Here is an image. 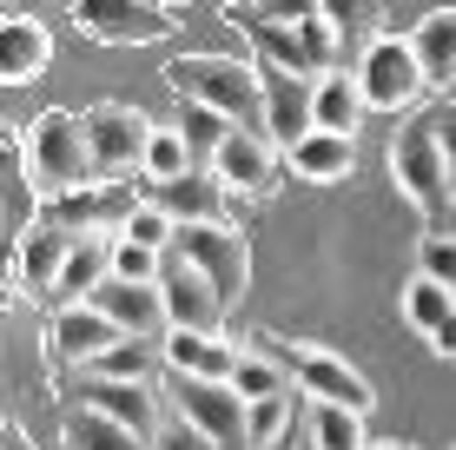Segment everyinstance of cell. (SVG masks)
Listing matches in <instances>:
<instances>
[{
    "label": "cell",
    "mask_w": 456,
    "mask_h": 450,
    "mask_svg": "<svg viewBox=\"0 0 456 450\" xmlns=\"http://www.w3.org/2000/svg\"><path fill=\"white\" fill-rule=\"evenodd\" d=\"M93 378H119V384H152L166 371V338H119L106 358L86 364Z\"/></svg>",
    "instance_id": "cell-24"
},
{
    "label": "cell",
    "mask_w": 456,
    "mask_h": 450,
    "mask_svg": "<svg viewBox=\"0 0 456 450\" xmlns=\"http://www.w3.org/2000/svg\"><path fill=\"white\" fill-rule=\"evenodd\" d=\"M119 338L126 331L100 312V305H60L53 324H46V358H53L60 371H86L93 358H106Z\"/></svg>",
    "instance_id": "cell-11"
},
{
    "label": "cell",
    "mask_w": 456,
    "mask_h": 450,
    "mask_svg": "<svg viewBox=\"0 0 456 450\" xmlns=\"http://www.w3.org/2000/svg\"><path fill=\"white\" fill-rule=\"evenodd\" d=\"M351 166H357V146L344 133H305L285 152V173L305 185H338V179H351Z\"/></svg>",
    "instance_id": "cell-20"
},
{
    "label": "cell",
    "mask_w": 456,
    "mask_h": 450,
    "mask_svg": "<svg viewBox=\"0 0 456 450\" xmlns=\"http://www.w3.org/2000/svg\"><path fill=\"white\" fill-rule=\"evenodd\" d=\"M364 86H357V73H324L318 80V100H311V113H318V133H344L351 139L357 133V119H364Z\"/></svg>",
    "instance_id": "cell-23"
},
{
    "label": "cell",
    "mask_w": 456,
    "mask_h": 450,
    "mask_svg": "<svg viewBox=\"0 0 456 450\" xmlns=\"http://www.w3.org/2000/svg\"><path fill=\"white\" fill-rule=\"evenodd\" d=\"M20 160H27V179L40 185V199H67L80 185H100L93 179V146H86V113H40L20 139Z\"/></svg>",
    "instance_id": "cell-2"
},
{
    "label": "cell",
    "mask_w": 456,
    "mask_h": 450,
    "mask_svg": "<svg viewBox=\"0 0 456 450\" xmlns=\"http://www.w3.org/2000/svg\"><path fill=\"white\" fill-rule=\"evenodd\" d=\"M364 450H423V444H364Z\"/></svg>",
    "instance_id": "cell-42"
},
{
    "label": "cell",
    "mask_w": 456,
    "mask_h": 450,
    "mask_svg": "<svg viewBox=\"0 0 456 450\" xmlns=\"http://www.w3.org/2000/svg\"><path fill=\"white\" fill-rule=\"evenodd\" d=\"M411 46L430 80H456V7H436L411 27Z\"/></svg>",
    "instance_id": "cell-25"
},
{
    "label": "cell",
    "mask_w": 456,
    "mask_h": 450,
    "mask_svg": "<svg viewBox=\"0 0 456 450\" xmlns=\"http://www.w3.org/2000/svg\"><path fill=\"white\" fill-rule=\"evenodd\" d=\"M245 345L272 351V358L291 371V384H297L305 397H318V405H344V411H370V405H377V391H370L364 371L344 364L338 351H324V345H305V338H272V331H251Z\"/></svg>",
    "instance_id": "cell-3"
},
{
    "label": "cell",
    "mask_w": 456,
    "mask_h": 450,
    "mask_svg": "<svg viewBox=\"0 0 456 450\" xmlns=\"http://www.w3.org/2000/svg\"><path fill=\"white\" fill-rule=\"evenodd\" d=\"M351 73H357V86H364V100L377 106V113H403V106L430 86V73H423L411 34H377L364 53H357Z\"/></svg>",
    "instance_id": "cell-7"
},
{
    "label": "cell",
    "mask_w": 456,
    "mask_h": 450,
    "mask_svg": "<svg viewBox=\"0 0 456 450\" xmlns=\"http://www.w3.org/2000/svg\"><path fill=\"white\" fill-rule=\"evenodd\" d=\"M73 20L100 46H152L172 34V7L159 0H73Z\"/></svg>",
    "instance_id": "cell-9"
},
{
    "label": "cell",
    "mask_w": 456,
    "mask_h": 450,
    "mask_svg": "<svg viewBox=\"0 0 456 450\" xmlns=\"http://www.w3.org/2000/svg\"><path fill=\"white\" fill-rule=\"evenodd\" d=\"M430 127H436V139H444V160H450V179H456V100L430 106Z\"/></svg>",
    "instance_id": "cell-38"
},
{
    "label": "cell",
    "mask_w": 456,
    "mask_h": 450,
    "mask_svg": "<svg viewBox=\"0 0 456 450\" xmlns=\"http://www.w3.org/2000/svg\"><path fill=\"white\" fill-rule=\"evenodd\" d=\"M232 384H239V397L245 405H258V397H285V391H297L291 384V371L272 358V351H258V345H245V358H239V371H232Z\"/></svg>",
    "instance_id": "cell-27"
},
{
    "label": "cell",
    "mask_w": 456,
    "mask_h": 450,
    "mask_svg": "<svg viewBox=\"0 0 456 450\" xmlns=\"http://www.w3.org/2000/svg\"><path fill=\"white\" fill-rule=\"evenodd\" d=\"M152 119L126 100H93L86 106V146H93V179L100 185H126L146 179V146H152Z\"/></svg>",
    "instance_id": "cell-4"
},
{
    "label": "cell",
    "mask_w": 456,
    "mask_h": 450,
    "mask_svg": "<svg viewBox=\"0 0 456 450\" xmlns=\"http://www.w3.org/2000/svg\"><path fill=\"white\" fill-rule=\"evenodd\" d=\"M60 438H67V450H152L139 430H126L119 417H106V411H93V405H67Z\"/></svg>",
    "instance_id": "cell-22"
},
{
    "label": "cell",
    "mask_w": 456,
    "mask_h": 450,
    "mask_svg": "<svg viewBox=\"0 0 456 450\" xmlns=\"http://www.w3.org/2000/svg\"><path fill=\"white\" fill-rule=\"evenodd\" d=\"M245 358V345H225L212 331H166V371H185V378H232Z\"/></svg>",
    "instance_id": "cell-21"
},
{
    "label": "cell",
    "mask_w": 456,
    "mask_h": 450,
    "mask_svg": "<svg viewBox=\"0 0 456 450\" xmlns=\"http://www.w3.org/2000/svg\"><path fill=\"white\" fill-rule=\"evenodd\" d=\"M278 166H285V146L258 127H232V139L212 152V173L225 192H272Z\"/></svg>",
    "instance_id": "cell-13"
},
{
    "label": "cell",
    "mask_w": 456,
    "mask_h": 450,
    "mask_svg": "<svg viewBox=\"0 0 456 450\" xmlns=\"http://www.w3.org/2000/svg\"><path fill=\"white\" fill-rule=\"evenodd\" d=\"M159 272H166V252H152V245H133V239H113V278L159 285Z\"/></svg>",
    "instance_id": "cell-34"
},
{
    "label": "cell",
    "mask_w": 456,
    "mask_h": 450,
    "mask_svg": "<svg viewBox=\"0 0 456 450\" xmlns=\"http://www.w3.org/2000/svg\"><path fill=\"white\" fill-rule=\"evenodd\" d=\"M67 397L73 405H93V411H106V417H119L126 430H139V438H159V424H166V397L152 391V384H119V378H93V371H73L67 378Z\"/></svg>",
    "instance_id": "cell-10"
},
{
    "label": "cell",
    "mask_w": 456,
    "mask_h": 450,
    "mask_svg": "<svg viewBox=\"0 0 456 450\" xmlns=\"http://www.w3.org/2000/svg\"><path fill=\"white\" fill-rule=\"evenodd\" d=\"M430 351H436V358H456V312L430 331Z\"/></svg>",
    "instance_id": "cell-39"
},
{
    "label": "cell",
    "mask_w": 456,
    "mask_h": 450,
    "mask_svg": "<svg viewBox=\"0 0 456 450\" xmlns=\"http://www.w3.org/2000/svg\"><path fill=\"white\" fill-rule=\"evenodd\" d=\"M417 272L444 278V285L456 291V232H423V245H417Z\"/></svg>",
    "instance_id": "cell-35"
},
{
    "label": "cell",
    "mask_w": 456,
    "mask_h": 450,
    "mask_svg": "<svg viewBox=\"0 0 456 450\" xmlns=\"http://www.w3.org/2000/svg\"><path fill=\"white\" fill-rule=\"evenodd\" d=\"M113 239L119 232H80V239H73L67 272H60V285H53V305H86L93 291L113 278Z\"/></svg>",
    "instance_id": "cell-18"
},
{
    "label": "cell",
    "mask_w": 456,
    "mask_h": 450,
    "mask_svg": "<svg viewBox=\"0 0 456 450\" xmlns=\"http://www.w3.org/2000/svg\"><path fill=\"white\" fill-rule=\"evenodd\" d=\"M384 13H390V0H324V20L344 34V46H370Z\"/></svg>",
    "instance_id": "cell-28"
},
{
    "label": "cell",
    "mask_w": 456,
    "mask_h": 450,
    "mask_svg": "<svg viewBox=\"0 0 456 450\" xmlns=\"http://www.w3.org/2000/svg\"><path fill=\"white\" fill-rule=\"evenodd\" d=\"M146 199H152L159 212H172L179 225H212V219H225V185H218V173H185V179L146 185Z\"/></svg>",
    "instance_id": "cell-19"
},
{
    "label": "cell",
    "mask_w": 456,
    "mask_h": 450,
    "mask_svg": "<svg viewBox=\"0 0 456 450\" xmlns=\"http://www.w3.org/2000/svg\"><path fill=\"white\" fill-rule=\"evenodd\" d=\"M159 291H166V318H172V331H212L218 338V324H225L232 305L218 299V285L199 266H185L179 252H166V272H159Z\"/></svg>",
    "instance_id": "cell-12"
},
{
    "label": "cell",
    "mask_w": 456,
    "mask_h": 450,
    "mask_svg": "<svg viewBox=\"0 0 456 450\" xmlns=\"http://www.w3.org/2000/svg\"><path fill=\"white\" fill-rule=\"evenodd\" d=\"M119 239H133V245H152V252H172V239H179V219H172V212H159L152 199H139V206L126 212Z\"/></svg>",
    "instance_id": "cell-33"
},
{
    "label": "cell",
    "mask_w": 456,
    "mask_h": 450,
    "mask_svg": "<svg viewBox=\"0 0 456 450\" xmlns=\"http://www.w3.org/2000/svg\"><path fill=\"white\" fill-rule=\"evenodd\" d=\"M159 7H192V0H159Z\"/></svg>",
    "instance_id": "cell-43"
},
{
    "label": "cell",
    "mask_w": 456,
    "mask_h": 450,
    "mask_svg": "<svg viewBox=\"0 0 456 450\" xmlns=\"http://www.w3.org/2000/svg\"><path fill=\"white\" fill-rule=\"evenodd\" d=\"M390 179L403 185V199H411V206H417L430 225H444L456 179H450V160H444V139H436L430 113H423V119H411V127H403L397 139H390Z\"/></svg>",
    "instance_id": "cell-5"
},
{
    "label": "cell",
    "mask_w": 456,
    "mask_h": 450,
    "mask_svg": "<svg viewBox=\"0 0 456 450\" xmlns=\"http://www.w3.org/2000/svg\"><path fill=\"white\" fill-rule=\"evenodd\" d=\"M456 312V291L444 285V278H430V272H417L411 285H403V324H411V331H423L430 338L436 324H444Z\"/></svg>",
    "instance_id": "cell-26"
},
{
    "label": "cell",
    "mask_w": 456,
    "mask_h": 450,
    "mask_svg": "<svg viewBox=\"0 0 456 450\" xmlns=\"http://www.w3.org/2000/svg\"><path fill=\"white\" fill-rule=\"evenodd\" d=\"M152 450H218V444L192 424V417H179V411L166 405V424H159V438H152Z\"/></svg>",
    "instance_id": "cell-36"
},
{
    "label": "cell",
    "mask_w": 456,
    "mask_h": 450,
    "mask_svg": "<svg viewBox=\"0 0 456 450\" xmlns=\"http://www.w3.org/2000/svg\"><path fill=\"white\" fill-rule=\"evenodd\" d=\"M172 127L192 139V152H206V160L232 139V119H225V113H212V106H199V100H179V119H172Z\"/></svg>",
    "instance_id": "cell-32"
},
{
    "label": "cell",
    "mask_w": 456,
    "mask_h": 450,
    "mask_svg": "<svg viewBox=\"0 0 456 450\" xmlns=\"http://www.w3.org/2000/svg\"><path fill=\"white\" fill-rule=\"evenodd\" d=\"M159 397L179 417H192L218 450H251V405L239 397L232 378H185V371H166Z\"/></svg>",
    "instance_id": "cell-6"
},
{
    "label": "cell",
    "mask_w": 456,
    "mask_h": 450,
    "mask_svg": "<svg viewBox=\"0 0 456 450\" xmlns=\"http://www.w3.org/2000/svg\"><path fill=\"white\" fill-rule=\"evenodd\" d=\"M86 305H100L106 318L119 324L126 338H166L172 318H166V291L159 285H133V278H106Z\"/></svg>",
    "instance_id": "cell-15"
},
{
    "label": "cell",
    "mask_w": 456,
    "mask_h": 450,
    "mask_svg": "<svg viewBox=\"0 0 456 450\" xmlns=\"http://www.w3.org/2000/svg\"><path fill=\"white\" fill-rule=\"evenodd\" d=\"M172 252H179L185 266L206 272L225 305H239V299H245V285H251V245H245V232H239V225H225V219H212V225H179Z\"/></svg>",
    "instance_id": "cell-8"
},
{
    "label": "cell",
    "mask_w": 456,
    "mask_h": 450,
    "mask_svg": "<svg viewBox=\"0 0 456 450\" xmlns=\"http://www.w3.org/2000/svg\"><path fill=\"white\" fill-rule=\"evenodd\" d=\"M251 7H258L265 20H278V27H305V20L324 13V0H251Z\"/></svg>",
    "instance_id": "cell-37"
},
{
    "label": "cell",
    "mask_w": 456,
    "mask_h": 450,
    "mask_svg": "<svg viewBox=\"0 0 456 450\" xmlns=\"http://www.w3.org/2000/svg\"><path fill=\"white\" fill-rule=\"evenodd\" d=\"M291 424H297V391L258 397V405H251V450H278L291 438Z\"/></svg>",
    "instance_id": "cell-31"
},
{
    "label": "cell",
    "mask_w": 456,
    "mask_h": 450,
    "mask_svg": "<svg viewBox=\"0 0 456 450\" xmlns=\"http://www.w3.org/2000/svg\"><path fill=\"white\" fill-rule=\"evenodd\" d=\"M311 450H318V444H311Z\"/></svg>",
    "instance_id": "cell-44"
},
{
    "label": "cell",
    "mask_w": 456,
    "mask_h": 450,
    "mask_svg": "<svg viewBox=\"0 0 456 450\" xmlns=\"http://www.w3.org/2000/svg\"><path fill=\"white\" fill-rule=\"evenodd\" d=\"M7 450H34V444L20 438V424H7Z\"/></svg>",
    "instance_id": "cell-40"
},
{
    "label": "cell",
    "mask_w": 456,
    "mask_h": 450,
    "mask_svg": "<svg viewBox=\"0 0 456 450\" xmlns=\"http://www.w3.org/2000/svg\"><path fill=\"white\" fill-rule=\"evenodd\" d=\"M192 139H185L179 127H159L152 133V146H146V185H166V179H185L192 173Z\"/></svg>",
    "instance_id": "cell-29"
},
{
    "label": "cell",
    "mask_w": 456,
    "mask_h": 450,
    "mask_svg": "<svg viewBox=\"0 0 456 450\" xmlns=\"http://www.w3.org/2000/svg\"><path fill=\"white\" fill-rule=\"evenodd\" d=\"M172 100H199L212 113H225L232 127H258L265 133V73L245 67L232 53H179L166 67Z\"/></svg>",
    "instance_id": "cell-1"
},
{
    "label": "cell",
    "mask_w": 456,
    "mask_h": 450,
    "mask_svg": "<svg viewBox=\"0 0 456 450\" xmlns=\"http://www.w3.org/2000/svg\"><path fill=\"white\" fill-rule=\"evenodd\" d=\"M311 444L318 450H364V411H344V405H318L311 411Z\"/></svg>",
    "instance_id": "cell-30"
},
{
    "label": "cell",
    "mask_w": 456,
    "mask_h": 450,
    "mask_svg": "<svg viewBox=\"0 0 456 450\" xmlns=\"http://www.w3.org/2000/svg\"><path fill=\"white\" fill-rule=\"evenodd\" d=\"M430 232H456V192H450V212H444V225H430Z\"/></svg>",
    "instance_id": "cell-41"
},
{
    "label": "cell",
    "mask_w": 456,
    "mask_h": 450,
    "mask_svg": "<svg viewBox=\"0 0 456 450\" xmlns=\"http://www.w3.org/2000/svg\"><path fill=\"white\" fill-rule=\"evenodd\" d=\"M67 252H73V232H60V225H34L20 245H13V272H20V285H27V299H53V285H60V272H67Z\"/></svg>",
    "instance_id": "cell-16"
},
{
    "label": "cell",
    "mask_w": 456,
    "mask_h": 450,
    "mask_svg": "<svg viewBox=\"0 0 456 450\" xmlns=\"http://www.w3.org/2000/svg\"><path fill=\"white\" fill-rule=\"evenodd\" d=\"M265 73V133L278 139V146H297L305 133H318V113H311V100H318V80H305V73H285V67H258Z\"/></svg>",
    "instance_id": "cell-14"
},
{
    "label": "cell",
    "mask_w": 456,
    "mask_h": 450,
    "mask_svg": "<svg viewBox=\"0 0 456 450\" xmlns=\"http://www.w3.org/2000/svg\"><path fill=\"white\" fill-rule=\"evenodd\" d=\"M46 60H53V34H46L40 20H27V13H7V20H0V80L34 86L46 73Z\"/></svg>",
    "instance_id": "cell-17"
}]
</instances>
